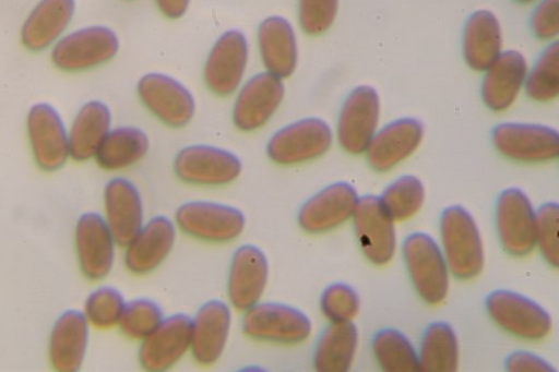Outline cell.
<instances>
[{"label": "cell", "instance_id": "cell-31", "mask_svg": "<svg viewBox=\"0 0 559 372\" xmlns=\"http://www.w3.org/2000/svg\"><path fill=\"white\" fill-rule=\"evenodd\" d=\"M357 341V328L350 321L331 322L316 344L314 369L320 372L347 371L355 357Z\"/></svg>", "mask_w": 559, "mask_h": 372}, {"label": "cell", "instance_id": "cell-21", "mask_svg": "<svg viewBox=\"0 0 559 372\" xmlns=\"http://www.w3.org/2000/svg\"><path fill=\"white\" fill-rule=\"evenodd\" d=\"M105 220L119 245L127 243L144 224L141 194L135 184L122 177L112 178L104 190Z\"/></svg>", "mask_w": 559, "mask_h": 372}, {"label": "cell", "instance_id": "cell-29", "mask_svg": "<svg viewBox=\"0 0 559 372\" xmlns=\"http://www.w3.org/2000/svg\"><path fill=\"white\" fill-rule=\"evenodd\" d=\"M463 56L476 71H486L501 53V29L495 14L478 10L467 20L463 32Z\"/></svg>", "mask_w": 559, "mask_h": 372}, {"label": "cell", "instance_id": "cell-40", "mask_svg": "<svg viewBox=\"0 0 559 372\" xmlns=\"http://www.w3.org/2000/svg\"><path fill=\"white\" fill-rule=\"evenodd\" d=\"M558 225V204H544L536 213V244L538 243L543 256L554 267L559 263Z\"/></svg>", "mask_w": 559, "mask_h": 372}, {"label": "cell", "instance_id": "cell-4", "mask_svg": "<svg viewBox=\"0 0 559 372\" xmlns=\"http://www.w3.org/2000/svg\"><path fill=\"white\" fill-rule=\"evenodd\" d=\"M333 140L329 124L316 117L300 119L277 130L269 140L266 154L280 165H296L323 155Z\"/></svg>", "mask_w": 559, "mask_h": 372}, {"label": "cell", "instance_id": "cell-28", "mask_svg": "<svg viewBox=\"0 0 559 372\" xmlns=\"http://www.w3.org/2000/svg\"><path fill=\"white\" fill-rule=\"evenodd\" d=\"M74 11V0H40L23 23V45L33 51L48 48L63 34Z\"/></svg>", "mask_w": 559, "mask_h": 372}, {"label": "cell", "instance_id": "cell-25", "mask_svg": "<svg viewBox=\"0 0 559 372\" xmlns=\"http://www.w3.org/2000/svg\"><path fill=\"white\" fill-rule=\"evenodd\" d=\"M258 47L267 72L280 79L294 73L298 61L297 39L292 24L285 17L272 15L260 23Z\"/></svg>", "mask_w": 559, "mask_h": 372}, {"label": "cell", "instance_id": "cell-9", "mask_svg": "<svg viewBox=\"0 0 559 372\" xmlns=\"http://www.w3.org/2000/svg\"><path fill=\"white\" fill-rule=\"evenodd\" d=\"M136 89L144 106L167 125L183 127L193 118V95L176 79L158 72L147 73L140 79Z\"/></svg>", "mask_w": 559, "mask_h": 372}, {"label": "cell", "instance_id": "cell-27", "mask_svg": "<svg viewBox=\"0 0 559 372\" xmlns=\"http://www.w3.org/2000/svg\"><path fill=\"white\" fill-rule=\"evenodd\" d=\"M88 340V322L78 310L63 312L55 322L49 340L51 365L59 372H74L84 360Z\"/></svg>", "mask_w": 559, "mask_h": 372}, {"label": "cell", "instance_id": "cell-42", "mask_svg": "<svg viewBox=\"0 0 559 372\" xmlns=\"http://www.w3.org/2000/svg\"><path fill=\"white\" fill-rule=\"evenodd\" d=\"M559 0H542L532 16V28L540 39H551L559 32Z\"/></svg>", "mask_w": 559, "mask_h": 372}, {"label": "cell", "instance_id": "cell-3", "mask_svg": "<svg viewBox=\"0 0 559 372\" xmlns=\"http://www.w3.org/2000/svg\"><path fill=\"white\" fill-rule=\"evenodd\" d=\"M118 49L116 33L107 26L94 25L59 38L51 50V60L60 70L79 72L107 62Z\"/></svg>", "mask_w": 559, "mask_h": 372}, {"label": "cell", "instance_id": "cell-45", "mask_svg": "<svg viewBox=\"0 0 559 372\" xmlns=\"http://www.w3.org/2000/svg\"><path fill=\"white\" fill-rule=\"evenodd\" d=\"M514 1H516L519 3H531V2H533L535 0H514Z\"/></svg>", "mask_w": 559, "mask_h": 372}, {"label": "cell", "instance_id": "cell-2", "mask_svg": "<svg viewBox=\"0 0 559 372\" xmlns=\"http://www.w3.org/2000/svg\"><path fill=\"white\" fill-rule=\"evenodd\" d=\"M241 327L250 338L286 345L305 341L312 329L301 310L280 302H258L246 310Z\"/></svg>", "mask_w": 559, "mask_h": 372}, {"label": "cell", "instance_id": "cell-24", "mask_svg": "<svg viewBox=\"0 0 559 372\" xmlns=\"http://www.w3.org/2000/svg\"><path fill=\"white\" fill-rule=\"evenodd\" d=\"M423 134V125L415 118L390 122L374 133L366 149L369 165L378 171L393 168L418 147Z\"/></svg>", "mask_w": 559, "mask_h": 372}, {"label": "cell", "instance_id": "cell-26", "mask_svg": "<svg viewBox=\"0 0 559 372\" xmlns=\"http://www.w3.org/2000/svg\"><path fill=\"white\" fill-rule=\"evenodd\" d=\"M527 76L524 56L516 50L501 52L486 70L481 83V97L495 111L508 109L515 100Z\"/></svg>", "mask_w": 559, "mask_h": 372}, {"label": "cell", "instance_id": "cell-43", "mask_svg": "<svg viewBox=\"0 0 559 372\" xmlns=\"http://www.w3.org/2000/svg\"><path fill=\"white\" fill-rule=\"evenodd\" d=\"M509 371L522 372H550L556 371L543 358L525 351H518L511 355L507 360Z\"/></svg>", "mask_w": 559, "mask_h": 372}, {"label": "cell", "instance_id": "cell-12", "mask_svg": "<svg viewBox=\"0 0 559 372\" xmlns=\"http://www.w3.org/2000/svg\"><path fill=\"white\" fill-rule=\"evenodd\" d=\"M26 128L39 168L46 171L61 168L70 153L68 132L58 111L47 103L34 105L27 113Z\"/></svg>", "mask_w": 559, "mask_h": 372}, {"label": "cell", "instance_id": "cell-41", "mask_svg": "<svg viewBox=\"0 0 559 372\" xmlns=\"http://www.w3.org/2000/svg\"><path fill=\"white\" fill-rule=\"evenodd\" d=\"M337 7L338 0H299L300 27L309 35L324 33L334 22Z\"/></svg>", "mask_w": 559, "mask_h": 372}, {"label": "cell", "instance_id": "cell-30", "mask_svg": "<svg viewBox=\"0 0 559 372\" xmlns=\"http://www.w3.org/2000/svg\"><path fill=\"white\" fill-rule=\"evenodd\" d=\"M110 124L111 113L106 104L100 100L84 104L68 132L70 157L76 161L94 157Z\"/></svg>", "mask_w": 559, "mask_h": 372}, {"label": "cell", "instance_id": "cell-34", "mask_svg": "<svg viewBox=\"0 0 559 372\" xmlns=\"http://www.w3.org/2000/svg\"><path fill=\"white\" fill-rule=\"evenodd\" d=\"M372 349L378 363L384 371H420L418 356L413 345L396 329L380 331L373 338Z\"/></svg>", "mask_w": 559, "mask_h": 372}, {"label": "cell", "instance_id": "cell-17", "mask_svg": "<svg viewBox=\"0 0 559 372\" xmlns=\"http://www.w3.org/2000/svg\"><path fill=\"white\" fill-rule=\"evenodd\" d=\"M354 227L359 245L366 257L377 265L388 263L395 251L393 219L378 196L358 199L354 214Z\"/></svg>", "mask_w": 559, "mask_h": 372}, {"label": "cell", "instance_id": "cell-38", "mask_svg": "<svg viewBox=\"0 0 559 372\" xmlns=\"http://www.w3.org/2000/svg\"><path fill=\"white\" fill-rule=\"evenodd\" d=\"M126 301L121 292L110 286H102L92 291L84 305V315L97 328L118 325Z\"/></svg>", "mask_w": 559, "mask_h": 372}, {"label": "cell", "instance_id": "cell-8", "mask_svg": "<svg viewBox=\"0 0 559 372\" xmlns=\"http://www.w3.org/2000/svg\"><path fill=\"white\" fill-rule=\"evenodd\" d=\"M490 316L507 332L538 340L551 329L548 312L532 299L510 290H496L486 300Z\"/></svg>", "mask_w": 559, "mask_h": 372}, {"label": "cell", "instance_id": "cell-18", "mask_svg": "<svg viewBox=\"0 0 559 372\" xmlns=\"http://www.w3.org/2000/svg\"><path fill=\"white\" fill-rule=\"evenodd\" d=\"M116 240L98 213L88 212L79 218L75 248L84 276L91 280L106 277L114 265Z\"/></svg>", "mask_w": 559, "mask_h": 372}, {"label": "cell", "instance_id": "cell-19", "mask_svg": "<svg viewBox=\"0 0 559 372\" xmlns=\"http://www.w3.org/2000/svg\"><path fill=\"white\" fill-rule=\"evenodd\" d=\"M269 263L264 252L253 245L239 247L231 257L227 291L231 305L246 311L257 304L266 286Z\"/></svg>", "mask_w": 559, "mask_h": 372}, {"label": "cell", "instance_id": "cell-13", "mask_svg": "<svg viewBox=\"0 0 559 372\" xmlns=\"http://www.w3.org/2000/svg\"><path fill=\"white\" fill-rule=\"evenodd\" d=\"M497 229L502 247L512 255L528 254L536 245V213L519 189L501 192L496 209Z\"/></svg>", "mask_w": 559, "mask_h": 372}, {"label": "cell", "instance_id": "cell-33", "mask_svg": "<svg viewBox=\"0 0 559 372\" xmlns=\"http://www.w3.org/2000/svg\"><path fill=\"white\" fill-rule=\"evenodd\" d=\"M419 369L452 372L459 364V345L454 331L444 322H435L425 331L419 349Z\"/></svg>", "mask_w": 559, "mask_h": 372}, {"label": "cell", "instance_id": "cell-39", "mask_svg": "<svg viewBox=\"0 0 559 372\" xmlns=\"http://www.w3.org/2000/svg\"><path fill=\"white\" fill-rule=\"evenodd\" d=\"M320 307L323 315L331 322H345L357 314L359 300L352 287L335 283L322 292Z\"/></svg>", "mask_w": 559, "mask_h": 372}, {"label": "cell", "instance_id": "cell-32", "mask_svg": "<svg viewBox=\"0 0 559 372\" xmlns=\"http://www.w3.org/2000/svg\"><path fill=\"white\" fill-rule=\"evenodd\" d=\"M150 141L136 127H118L109 130L100 143L95 159L105 170H120L141 160L147 153Z\"/></svg>", "mask_w": 559, "mask_h": 372}, {"label": "cell", "instance_id": "cell-10", "mask_svg": "<svg viewBox=\"0 0 559 372\" xmlns=\"http://www.w3.org/2000/svg\"><path fill=\"white\" fill-rule=\"evenodd\" d=\"M379 115L380 100L377 91L369 85L354 88L340 111V145L350 154L364 153L376 133Z\"/></svg>", "mask_w": 559, "mask_h": 372}, {"label": "cell", "instance_id": "cell-23", "mask_svg": "<svg viewBox=\"0 0 559 372\" xmlns=\"http://www.w3.org/2000/svg\"><path fill=\"white\" fill-rule=\"evenodd\" d=\"M176 240V227L164 215L151 218L127 243L124 264L134 274L154 271L170 253Z\"/></svg>", "mask_w": 559, "mask_h": 372}, {"label": "cell", "instance_id": "cell-20", "mask_svg": "<svg viewBox=\"0 0 559 372\" xmlns=\"http://www.w3.org/2000/svg\"><path fill=\"white\" fill-rule=\"evenodd\" d=\"M357 202V192L350 184H330L304 203L298 213V224L310 233L329 231L353 216Z\"/></svg>", "mask_w": 559, "mask_h": 372}, {"label": "cell", "instance_id": "cell-35", "mask_svg": "<svg viewBox=\"0 0 559 372\" xmlns=\"http://www.w3.org/2000/svg\"><path fill=\"white\" fill-rule=\"evenodd\" d=\"M379 199L393 220H404L421 207L425 189L418 178L407 175L392 182Z\"/></svg>", "mask_w": 559, "mask_h": 372}, {"label": "cell", "instance_id": "cell-6", "mask_svg": "<svg viewBox=\"0 0 559 372\" xmlns=\"http://www.w3.org/2000/svg\"><path fill=\"white\" fill-rule=\"evenodd\" d=\"M177 226L187 235L209 242H228L242 232L246 218L231 205L191 201L176 212Z\"/></svg>", "mask_w": 559, "mask_h": 372}, {"label": "cell", "instance_id": "cell-15", "mask_svg": "<svg viewBox=\"0 0 559 372\" xmlns=\"http://www.w3.org/2000/svg\"><path fill=\"white\" fill-rule=\"evenodd\" d=\"M282 79L270 72L250 77L240 88L234 107L233 122L241 131L263 127L274 115L284 98Z\"/></svg>", "mask_w": 559, "mask_h": 372}, {"label": "cell", "instance_id": "cell-37", "mask_svg": "<svg viewBox=\"0 0 559 372\" xmlns=\"http://www.w3.org/2000/svg\"><path fill=\"white\" fill-rule=\"evenodd\" d=\"M162 308L147 298H136L126 302L119 328L129 338L143 340L162 323Z\"/></svg>", "mask_w": 559, "mask_h": 372}, {"label": "cell", "instance_id": "cell-44", "mask_svg": "<svg viewBox=\"0 0 559 372\" xmlns=\"http://www.w3.org/2000/svg\"><path fill=\"white\" fill-rule=\"evenodd\" d=\"M160 12L168 19L181 17L189 5L190 0H155Z\"/></svg>", "mask_w": 559, "mask_h": 372}, {"label": "cell", "instance_id": "cell-1", "mask_svg": "<svg viewBox=\"0 0 559 372\" xmlns=\"http://www.w3.org/2000/svg\"><path fill=\"white\" fill-rule=\"evenodd\" d=\"M440 232L451 273L461 279L477 276L484 265V251L471 214L459 205L448 207L440 218Z\"/></svg>", "mask_w": 559, "mask_h": 372}, {"label": "cell", "instance_id": "cell-5", "mask_svg": "<svg viewBox=\"0 0 559 372\" xmlns=\"http://www.w3.org/2000/svg\"><path fill=\"white\" fill-rule=\"evenodd\" d=\"M403 254L412 281L427 303L444 300L448 287V267L435 240L423 232L409 235L403 243Z\"/></svg>", "mask_w": 559, "mask_h": 372}, {"label": "cell", "instance_id": "cell-7", "mask_svg": "<svg viewBox=\"0 0 559 372\" xmlns=\"http://www.w3.org/2000/svg\"><path fill=\"white\" fill-rule=\"evenodd\" d=\"M241 161L234 153L212 145H190L177 154L176 175L185 182L198 185H224L236 180Z\"/></svg>", "mask_w": 559, "mask_h": 372}, {"label": "cell", "instance_id": "cell-22", "mask_svg": "<svg viewBox=\"0 0 559 372\" xmlns=\"http://www.w3.org/2000/svg\"><path fill=\"white\" fill-rule=\"evenodd\" d=\"M231 312L222 300L202 304L192 319L191 346L195 361L202 365L216 362L222 356L230 331Z\"/></svg>", "mask_w": 559, "mask_h": 372}, {"label": "cell", "instance_id": "cell-36", "mask_svg": "<svg viewBox=\"0 0 559 372\" xmlns=\"http://www.w3.org/2000/svg\"><path fill=\"white\" fill-rule=\"evenodd\" d=\"M526 94L534 100L548 101L559 94V44L551 43L525 79Z\"/></svg>", "mask_w": 559, "mask_h": 372}, {"label": "cell", "instance_id": "cell-16", "mask_svg": "<svg viewBox=\"0 0 559 372\" xmlns=\"http://www.w3.org/2000/svg\"><path fill=\"white\" fill-rule=\"evenodd\" d=\"M192 319L178 313L164 317L139 348L144 370L158 372L174 367L190 349Z\"/></svg>", "mask_w": 559, "mask_h": 372}, {"label": "cell", "instance_id": "cell-14", "mask_svg": "<svg viewBox=\"0 0 559 372\" xmlns=\"http://www.w3.org/2000/svg\"><path fill=\"white\" fill-rule=\"evenodd\" d=\"M246 36L237 29L225 32L213 45L204 65V82L217 95L234 93L240 85L248 63Z\"/></svg>", "mask_w": 559, "mask_h": 372}, {"label": "cell", "instance_id": "cell-11", "mask_svg": "<svg viewBox=\"0 0 559 372\" xmlns=\"http://www.w3.org/2000/svg\"><path fill=\"white\" fill-rule=\"evenodd\" d=\"M491 140L502 155L519 161H547L559 154L557 130L542 124L501 123L492 130Z\"/></svg>", "mask_w": 559, "mask_h": 372}]
</instances>
